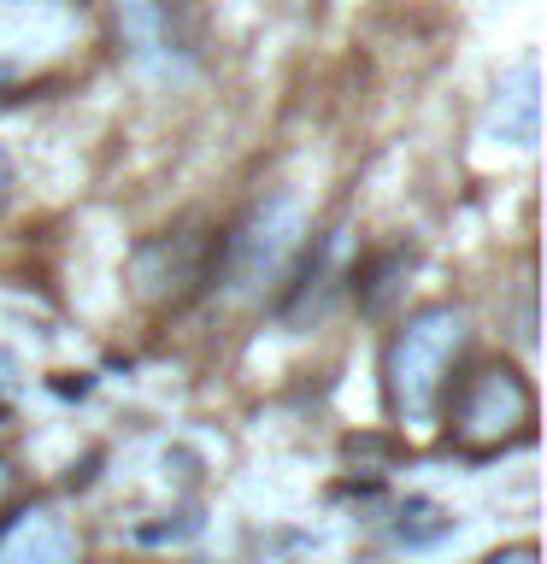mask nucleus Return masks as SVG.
Listing matches in <instances>:
<instances>
[{"instance_id":"nucleus-5","label":"nucleus","mask_w":547,"mask_h":564,"mask_svg":"<svg viewBox=\"0 0 547 564\" xmlns=\"http://www.w3.org/2000/svg\"><path fill=\"white\" fill-rule=\"evenodd\" d=\"M118 42L136 65H153V70H171L176 59H189L183 0H118Z\"/></svg>"},{"instance_id":"nucleus-4","label":"nucleus","mask_w":547,"mask_h":564,"mask_svg":"<svg viewBox=\"0 0 547 564\" xmlns=\"http://www.w3.org/2000/svg\"><path fill=\"white\" fill-rule=\"evenodd\" d=\"M0 564H83V535L60 506H18L0 518Z\"/></svg>"},{"instance_id":"nucleus-9","label":"nucleus","mask_w":547,"mask_h":564,"mask_svg":"<svg viewBox=\"0 0 547 564\" xmlns=\"http://www.w3.org/2000/svg\"><path fill=\"white\" fill-rule=\"evenodd\" d=\"M7 488H12V470H7V458H0V506H7Z\"/></svg>"},{"instance_id":"nucleus-6","label":"nucleus","mask_w":547,"mask_h":564,"mask_svg":"<svg viewBox=\"0 0 547 564\" xmlns=\"http://www.w3.org/2000/svg\"><path fill=\"white\" fill-rule=\"evenodd\" d=\"M441 535H453V518L441 506H430V500H412L400 511V541L406 546H430V541H441Z\"/></svg>"},{"instance_id":"nucleus-7","label":"nucleus","mask_w":547,"mask_h":564,"mask_svg":"<svg viewBox=\"0 0 547 564\" xmlns=\"http://www.w3.org/2000/svg\"><path fill=\"white\" fill-rule=\"evenodd\" d=\"M483 564H536V546H506V553H494V558H483Z\"/></svg>"},{"instance_id":"nucleus-1","label":"nucleus","mask_w":547,"mask_h":564,"mask_svg":"<svg viewBox=\"0 0 547 564\" xmlns=\"http://www.w3.org/2000/svg\"><path fill=\"white\" fill-rule=\"evenodd\" d=\"M459 347H465V312L453 306H423L395 329V341L383 352V394L400 430H430L441 417Z\"/></svg>"},{"instance_id":"nucleus-8","label":"nucleus","mask_w":547,"mask_h":564,"mask_svg":"<svg viewBox=\"0 0 547 564\" xmlns=\"http://www.w3.org/2000/svg\"><path fill=\"white\" fill-rule=\"evenodd\" d=\"M7 183H12V153L0 148V194H7Z\"/></svg>"},{"instance_id":"nucleus-2","label":"nucleus","mask_w":547,"mask_h":564,"mask_svg":"<svg viewBox=\"0 0 547 564\" xmlns=\"http://www.w3.org/2000/svg\"><path fill=\"white\" fill-rule=\"evenodd\" d=\"M441 412H448V441L459 453L489 458V453H501V447L529 435V423H536V394H529L524 370L476 365L471 377H459L448 388Z\"/></svg>"},{"instance_id":"nucleus-3","label":"nucleus","mask_w":547,"mask_h":564,"mask_svg":"<svg viewBox=\"0 0 547 564\" xmlns=\"http://www.w3.org/2000/svg\"><path fill=\"white\" fill-rule=\"evenodd\" d=\"M300 247H307V212H300L289 194H277V200H259V206L224 236V247H218L224 282H229L236 294H265V289H277V282L294 271Z\"/></svg>"}]
</instances>
